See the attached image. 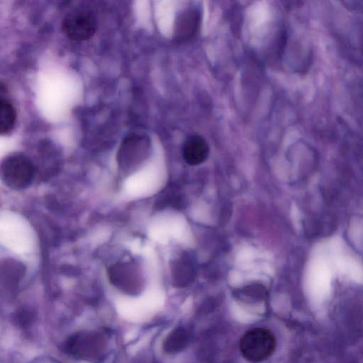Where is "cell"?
I'll return each instance as SVG.
<instances>
[{
  "mask_svg": "<svg viewBox=\"0 0 363 363\" xmlns=\"http://www.w3.org/2000/svg\"><path fill=\"white\" fill-rule=\"evenodd\" d=\"M276 345L274 334L264 328H254L246 331L240 340V350L242 357L253 363L270 357L275 351Z\"/></svg>",
  "mask_w": 363,
  "mask_h": 363,
  "instance_id": "6da1fadb",
  "label": "cell"
},
{
  "mask_svg": "<svg viewBox=\"0 0 363 363\" xmlns=\"http://www.w3.org/2000/svg\"><path fill=\"white\" fill-rule=\"evenodd\" d=\"M0 172L1 178L7 186L15 190H21L32 183L35 169L27 156L21 153H13L3 159Z\"/></svg>",
  "mask_w": 363,
  "mask_h": 363,
  "instance_id": "7a4b0ae2",
  "label": "cell"
},
{
  "mask_svg": "<svg viewBox=\"0 0 363 363\" xmlns=\"http://www.w3.org/2000/svg\"><path fill=\"white\" fill-rule=\"evenodd\" d=\"M150 141L144 135L132 133L121 142L116 155L119 169L123 173H133L147 158Z\"/></svg>",
  "mask_w": 363,
  "mask_h": 363,
  "instance_id": "3957f363",
  "label": "cell"
},
{
  "mask_svg": "<svg viewBox=\"0 0 363 363\" xmlns=\"http://www.w3.org/2000/svg\"><path fill=\"white\" fill-rule=\"evenodd\" d=\"M107 273L110 282L125 294L135 295L142 289L144 279L135 262H118L108 267Z\"/></svg>",
  "mask_w": 363,
  "mask_h": 363,
  "instance_id": "277c9868",
  "label": "cell"
},
{
  "mask_svg": "<svg viewBox=\"0 0 363 363\" xmlns=\"http://www.w3.org/2000/svg\"><path fill=\"white\" fill-rule=\"evenodd\" d=\"M106 340L101 333H79L66 344L67 351L75 357L97 361L104 355Z\"/></svg>",
  "mask_w": 363,
  "mask_h": 363,
  "instance_id": "5b68a950",
  "label": "cell"
},
{
  "mask_svg": "<svg viewBox=\"0 0 363 363\" xmlns=\"http://www.w3.org/2000/svg\"><path fill=\"white\" fill-rule=\"evenodd\" d=\"M64 33L75 41H84L90 38L96 29L94 17L86 11H74L65 16L62 21Z\"/></svg>",
  "mask_w": 363,
  "mask_h": 363,
  "instance_id": "8992f818",
  "label": "cell"
},
{
  "mask_svg": "<svg viewBox=\"0 0 363 363\" xmlns=\"http://www.w3.org/2000/svg\"><path fill=\"white\" fill-rule=\"evenodd\" d=\"M201 23L198 8L189 6L179 12L174 26V35L179 41H186L196 34Z\"/></svg>",
  "mask_w": 363,
  "mask_h": 363,
  "instance_id": "52a82bcc",
  "label": "cell"
},
{
  "mask_svg": "<svg viewBox=\"0 0 363 363\" xmlns=\"http://www.w3.org/2000/svg\"><path fill=\"white\" fill-rule=\"evenodd\" d=\"M209 147L206 140L199 135H190L183 145V157L190 165L203 163L208 157Z\"/></svg>",
  "mask_w": 363,
  "mask_h": 363,
  "instance_id": "ba28073f",
  "label": "cell"
},
{
  "mask_svg": "<svg viewBox=\"0 0 363 363\" xmlns=\"http://www.w3.org/2000/svg\"><path fill=\"white\" fill-rule=\"evenodd\" d=\"M26 269L23 264L13 259H5L1 264V281L5 286L13 287L23 278Z\"/></svg>",
  "mask_w": 363,
  "mask_h": 363,
  "instance_id": "9c48e42d",
  "label": "cell"
},
{
  "mask_svg": "<svg viewBox=\"0 0 363 363\" xmlns=\"http://www.w3.org/2000/svg\"><path fill=\"white\" fill-rule=\"evenodd\" d=\"M16 121V111L11 101L1 96L0 99V134L7 135L13 128Z\"/></svg>",
  "mask_w": 363,
  "mask_h": 363,
  "instance_id": "30bf717a",
  "label": "cell"
},
{
  "mask_svg": "<svg viewBox=\"0 0 363 363\" xmlns=\"http://www.w3.org/2000/svg\"><path fill=\"white\" fill-rule=\"evenodd\" d=\"M172 276L175 277L179 275V279L190 280L194 275V268L191 261L186 256L182 257L172 264Z\"/></svg>",
  "mask_w": 363,
  "mask_h": 363,
  "instance_id": "8fae6325",
  "label": "cell"
}]
</instances>
